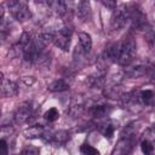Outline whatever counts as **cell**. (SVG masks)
Here are the masks:
<instances>
[{"instance_id": "obj_6", "label": "cell", "mask_w": 155, "mask_h": 155, "mask_svg": "<svg viewBox=\"0 0 155 155\" xmlns=\"http://www.w3.org/2000/svg\"><path fill=\"white\" fill-rule=\"evenodd\" d=\"M53 42L61 50L68 51L70 47V42H71V29H69L68 27H62L58 30H56Z\"/></svg>"}, {"instance_id": "obj_7", "label": "cell", "mask_w": 155, "mask_h": 155, "mask_svg": "<svg viewBox=\"0 0 155 155\" xmlns=\"http://www.w3.org/2000/svg\"><path fill=\"white\" fill-rule=\"evenodd\" d=\"M34 113V107H33V103L31 102H23L18 105V108L16 109L15 111V115H13V119H15V122L18 124V125H22L24 122H27L30 116L33 115Z\"/></svg>"}, {"instance_id": "obj_14", "label": "cell", "mask_w": 155, "mask_h": 155, "mask_svg": "<svg viewBox=\"0 0 155 155\" xmlns=\"http://www.w3.org/2000/svg\"><path fill=\"white\" fill-rule=\"evenodd\" d=\"M69 86L70 85L65 79H57L47 85V90L50 92H63L69 90Z\"/></svg>"}, {"instance_id": "obj_2", "label": "cell", "mask_w": 155, "mask_h": 155, "mask_svg": "<svg viewBox=\"0 0 155 155\" xmlns=\"http://www.w3.org/2000/svg\"><path fill=\"white\" fill-rule=\"evenodd\" d=\"M130 13H131L130 4H121V5H119L116 7V10L114 11L113 17H111V22H110L111 31L121 30L130 22Z\"/></svg>"}, {"instance_id": "obj_11", "label": "cell", "mask_w": 155, "mask_h": 155, "mask_svg": "<svg viewBox=\"0 0 155 155\" xmlns=\"http://www.w3.org/2000/svg\"><path fill=\"white\" fill-rule=\"evenodd\" d=\"M45 132H46V128L42 125H34L25 128L23 131V136L29 139H36V138H42Z\"/></svg>"}, {"instance_id": "obj_1", "label": "cell", "mask_w": 155, "mask_h": 155, "mask_svg": "<svg viewBox=\"0 0 155 155\" xmlns=\"http://www.w3.org/2000/svg\"><path fill=\"white\" fill-rule=\"evenodd\" d=\"M137 53V44L136 40L131 36L124 39L120 41V50H119V58L117 63L126 67L131 63H133Z\"/></svg>"}, {"instance_id": "obj_20", "label": "cell", "mask_w": 155, "mask_h": 155, "mask_svg": "<svg viewBox=\"0 0 155 155\" xmlns=\"http://www.w3.org/2000/svg\"><path fill=\"white\" fill-rule=\"evenodd\" d=\"M143 136H144V139L150 140V142H155V125L148 127V128L144 131Z\"/></svg>"}, {"instance_id": "obj_21", "label": "cell", "mask_w": 155, "mask_h": 155, "mask_svg": "<svg viewBox=\"0 0 155 155\" xmlns=\"http://www.w3.org/2000/svg\"><path fill=\"white\" fill-rule=\"evenodd\" d=\"M39 154H40L39 148L29 145V147H25V148L21 151V154H19V155H39Z\"/></svg>"}, {"instance_id": "obj_13", "label": "cell", "mask_w": 155, "mask_h": 155, "mask_svg": "<svg viewBox=\"0 0 155 155\" xmlns=\"http://www.w3.org/2000/svg\"><path fill=\"white\" fill-rule=\"evenodd\" d=\"M78 38H79V44H80V48L82 50L84 53H88L92 48V39L91 35L85 33V31H80L78 33Z\"/></svg>"}, {"instance_id": "obj_19", "label": "cell", "mask_w": 155, "mask_h": 155, "mask_svg": "<svg viewBox=\"0 0 155 155\" xmlns=\"http://www.w3.org/2000/svg\"><path fill=\"white\" fill-rule=\"evenodd\" d=\"M140 149H142V151H143L144 155H151L153 151H154L153 142L147 140V139H143L142 143H140Z\"/></svg>"}, {"instance_id": "obj_3", "label": "cell", "mask_w": 155, "mask_h": 155, "mask_svg": "<svg viewBox=\"0 0 155 155\" xmlns=\"http://www.w3.org/2000/svg\"><path fill=\"white\" fill-rule=\"evenodd\" d=\"M8 10L12 15V17L18 21V22H25L28 19H30L31 17V11L29 8V6L24 2V1H18V0H11L7 2Z\"/></svg>"}, {"instance_id": "obj_15", "label": "cell", "mask_w": 155, "mask_h": 155, "mask_svg": "<svg viewBox=\"0 0 155 155\" xmlns=\"http://www.w3.org/2000/svg\"><path fill=\"white\" fill-rule=\"evenodd\" d=\"M115 128H116V125H115V122H113V121H108V122L101 125V127H99L102 134H103L105 138H111L113 134H114V132H115Z\"/></svg>"}, {"instance_id": "obj_8", "label": "cell", "mask_w": 155, "mask_h": 155, "mask_svg": "<svg viewBox=\"0 0 155 155\" xmlns=\"http://www.w3.org/2000/svg\"><path fill=\"white\" fill-rule=\"evenodd\" d=\"M75 13H76V17L81 22L90 21L91 17H92V10H91L90 1H86V0L78 1L76 5H75Z\"/></svg>"}, {"instance_id": "obj_24", "label": "cell", "mask_w": 155, "mask_h": 155, "mask_svg": "<svg viewBox=\"0 0 155 155\" xmlns=\"http://www.w3.org/2000/svg\"><path fill=\"white\" fill-rule=\"evenodd\" d=\"M22 80H23V82H24L27 86H29V87L35 84V78H34V76H24Z\"/></svg>"}, {"instance_id": "obj_10", "label": "cell", "mask_w": 155, "mask_h": 155, "mask_svg": "<svg viewBox=\"0 0 155 155\" xmlns=\"http://www.w3.org/2000/svg\"><path fill=\"white\" fill-rule=\"evenodd\" d=\"M136 92H137V97H138L142 105L155 104V91L154 90L145 88V90H139V91H136Z\"/></svg>"}, {"instance_id": "obj_22", "label": "cell", "mask_w": 155, "mask_h": 155, "mask_svg": "<svg viewBox=\"0 0 155 155\" xmlns=\"http://www.w3.org/2000/svg\"><path fill=\"white\" fill-rule=\"evenodd\" d=\"M102 5L103 6H105L107 8H109L110 11H115L116 10V7H117V4H116V1H113V0H107V1H102Z\"/></svg>"}, {"instance_id": "obj_4", "label": "cell", "mask_w": 155, "mask_h": 155, "mask_svg": "<svg viewBox=\"0 0 155 155\" xmlns=\"http://www.w3.org/2000/svg\"><path fill=\"white\" fill-rule=\"evenodd\" d=\"M151 68V63H131L125 67L124 75L130 79H138L144 75H148Z\"/></svg>"}, {"instance_id": "obj_12", "label": "cell", "mask_w": 155, "mask_h": 155, "mask_svg": "<svg viewBox=\"0 0 155 155\" xmlns=\"http://www.w3.org/2000/svg\"><path fill=\"white\" fill-rule=\"evenodd\" d=\"M110 111H111V108L104 104H98V105H93L90 108V114L96 119L107 117L110 114Z\"/></svg>"}, {"instance_id": "obj_16", "label": "cell", "mask_w": 155, "mask_h": 155, "mask_svg": "<svg viewBox=\"0 0 155 155\" xmlns=\"http://www.w3.org/2000/svg\"><path fill=\"white\" fill-rule=\"evenodd\" d=\"M68 139H69V133L67 131H58V132L53 133L52 142H54L57 144H64Z\"/></svg>"}, {"instance_id": "obj_9", "label": "cell", "mask_w": 155, "mask_h": 155, "mask_svg": "<svg viewBox=\"0 0 155 155\" xmlns=\"http://www.w3.org/2000/svg\"><path fill=\"white\" fill-rule=\"evenodd\" d=\"M18 85L10 79L4 78L1 74V96L5 98H12L18 94Z\"/></svg>"}, {"instance_id": "obj_18", "label": "cell", "mask_w": 155, "mask_h": 155, "mask_svg": "<svg viewBox=\"0 0 155 155\" xmlns=\"http://www.w3.org/2000/svg\"><path fill=\"white\" fill-rule=\"evenodd\" d=\"M80 153L81 155H101L99 151L90 144H82L80 147Z\"/></svg>"}, {"instance_id": "obj_17", "label": "cell", "mask_w": 155, "mask_h": 155, "mask_svg": "<svg viewBox=\"0 0 155 155\" xmlns=\"http://www.w3.org/2000/svg\"><path fill=\"white\" fill-rule=\"evenodd\" d=\"M44 117H45V120H47L48 122H53V121L58 120V117H59V111H58L57 108H50L48 110L45 111Z\"/></svg>"}, {"instance_id": "obj_23", "label": "cell", "mask_w": 155, "mask_h": 155, "mask_svg": "<svg viewBox=\"0 0 155 155\" xmlns=\"http://www.w3.org/2000/svg\"><path fill=\"white\" fill-rule=\"evenodd\" d=\"M0 155H8V145L4 138L0 140Z\"/></svg>"}, {"instance_id": "obj_5", "label": "cell", "mask_w": 155, "mask_h": 155, "mask_svg": "<svg viewBox=\"0 0 155 155\" xmlns=\"http://www.w3.org/2000/svg\"><path fill=\"white\" fill-rule=\"evenodd\" d=\"M136 140H137L136 136H128V137L122 136L116 143V145L114 147L111 155H128L132 151L136 144Z\"/></svg>"}]
</instances>
